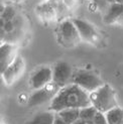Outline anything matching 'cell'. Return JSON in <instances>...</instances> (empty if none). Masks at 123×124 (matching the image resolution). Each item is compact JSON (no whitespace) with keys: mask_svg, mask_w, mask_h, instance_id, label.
Returning <instances> with one entry per match:
<instances>
[{"mask_svg":"<svg viewBox=\"0 0 123 124\" xmlns=\"http://www.w3.org/2000/svg\"><path fill=\"white\" fill-rule=\"evenodd\" d=\"M92 106L90 94L76 84L62 88L50 103L48 111L59 113L66 109H83Z\"/></svg>","mask_w":123,"mask_h":124,"instance_id":"6da1fadb","label":"cell"},{"mask_svg":"<svg viewBox=\"0 0 123 124\" xmlns=\"http://www.w3.org/2000/svg\"><path fill=\"white\" fill-rule=\"evenodd\" d=\"M90 101L92 106L104 114L118 107L115 92L108 84H104L101 88L90 93Z\"/></svg>","mask_w":123,"mask_h":124,"instance_id":"7a4b0ae2","label":"cell"},{"mask_svg":"<svg viewBox=\"0 0 123 124\" xmlns=\"http://www.w3.org/2000/svg\"><path fill=\"white\" fill-rule=\"evenodd\" d=\"M57 38L58 42L64 47H74L78 46L82 40L74 22L68 18L62 20L59 24Z\"/></svg>","mask_w":123,"mask_h":124,"instance_id":"3957f363","label":"cell"},{"mask_svg":"<svg viewBox=\"0 0 123 124\" xmlns=\"http://www.w3.org/2000/svg\"><path fill=\"white\" fill-rule=\"evenodd\" d=\"M73 84L78 85L90 94V93L101 88L104 85V82L99 76L93 72L87 70H79L74 72Z\"/></svg>","mask_w":123,"mask_h":124,"instance_id":"277c9868","label":"cell"},{"mask_svg":"<svg viewBox=\"0 0 123 124\" xmlns=\"http://www.w3.org/2000/svg\"><path fill=\"white\" fill-rule=\"evenodd\" d=\"M60 90H61L60 87L57 86L54 82H52L46 87H44V88L35 90L28 99V105L30 107H35L44 105L48 102L51 103Z\"/></svg>","mask_w":123,"mask_h":124,"instance_id":"5b68a950","label":"cell"},{"mask_svg":"<svg viewBox=\"0 0 123 124\" xmlns=\"http://www.w3.org/2000/svg\"><path fill=\"white\" fill-rule=\"evenodd\" d=\"M73 68L67 62H59L53 68V82L61 89L73 84Z\"/></svg>","mask_w":123,"mask_h":124,"instance_id":"8992f818","label":"cell"},{"mask_svg":"<svg viewBox=\"0 0 123 124\" xmlns=\"http://www.w3.org/2000/svg\"><path fill=\"white\" fill-rule=\"evenodd\" d=\"M72 21L77 27L80 38H81L82 40L89 42V43H96L100 39V35L98 33L97 29L88 21L79 19V18L72 19Z\"/></svg>","mask_w":123,"mask_h":124,"instance_id":"52a82bcc","label":"cell"},{"mask_svg":"<svg viewBox=\"0 0 123 124\" xmlns=\"http://www.w3.org/2000/svg\"><path fill=\"white\" fill-rule=\"evenodd\" d=\"M53 82V69L50 67H40L36 69L29 80L30 87L35 91L46 87Z\"/></svg>","mask_w":123,"mask_h":124,"instance_id":"ba28073f","label":"cell"},{"mask_svg":"<svg viewBox=\"0 0 123 124\" xmlns=\"http://www.w3.org/2000/svg\"><path fill=\"white\" fill-rule=\"evenodd\" d=\"M25 68V63L20 55H17L15 61L6 69L1 75L6 85H12L21 77Z\"/></svg>","mask_w":123,"mask_h":124,"instance_id":"9c48e42d","label":"cell"},{"mask_svg":"<svg viewBox=\"0 0 123 124\" xmlns=\"http://www.w3.org/2000/svg\"><path fill=\"white\" fill-rule=\"evenodd\" d=\"M17 47L13 43L4 42L0 47V72L1 74L7 69V68L13 63L16 55Z\"/></svg>","mask_w":123,"mask_h":124,"instance_id":"30bf717a","label":"cell"},{"mask_svg":"<svg viewBox=\"0 0 123 124\" xmlns=\"http://www.w3.org/2000/svg\"><path fill=\"white\" fill-rule=\"evenodd\" d=\"M35 12L38 16L40 18V20L45 23H52L58 20V15L56 10L47 1L40 3L36 6Z\"/></svg>","mask_w":123,"mask_h":124,"instance_id":"8fae6325","label":"cell"},{"mask_svg":"<svg viewBox=\"0 0 123 124\" xmlns=\"http://www.w3.org/2000/svg\"><path fill=\"white\" fill-rule=\"evenodd\" d=\"M123 12V5L118 4V3H113L109 7L106 14L104 15V22L106 24H113L116 23L119 16Z\"/></svg>","mask_w":123,"mask_h":124,"instance_id":"7c38bea8","label":"cell"},{"mask_svg":"<svg viewBox=\"0 0 123 124\" xmlns=\"http://www.w3.org/2000/svg\"><path fill=\"white\" fill-rule=\"evenodd\" d=\"M54 116H56V113L52 112V111L40 112L25 124H54Z\"/></svg>","mask_w":123,"mask_h":124,"instance_id":"4fadbf2b","label":"cell"},{"mask_svg":"<svg viewBox=\"0 0 123 124\" xmlns=\"http://www.w3.org/2000/svg\"><path fill=\"white\" fill-rule=\"evenodd\" d=\"M80 110L81 109H66L57 114L67 124H74L80 119Z\"/></svg>","mask_w":123,"mask_h":124,"instance_id":"5bb4252c","label":"cell"},{"mask_svg":"<svg viewBox=\"0 0 123 124\" xmlns=\"http://www.w3.org/2000/svg\"><path fill=\"white\" fill-rule=\"evenodd\" d=\"M108 124H123V108L116 107L106 114Z\"/></svg>","mask_w":123,"mask_h":124,"instance_id":"9a60e30c","label":"cell"},{"mask_svg":"<svg viewBox=\"0 0 123 124\" xmlns=\"http://www.w3.org/2000/svg\"><path fill=\"white\" fill-rule=\"evenodd\" d=\"M47 2L54 8V10H56L57 15H58V20L59 19L65 20L66 14L68 12V9H69L65 3V0H47Z\"/></svg>","mask_w":123,"mask_h":124,"instance_id":"2e32d148","label":"cell"},{"mask_svg":"<svg viewBox=\"0 0 123 124\" xmlns=\"http://www.w3.org/2000/svg\"><path fill=\"white\" fill-rule=\"evenodd\" d=\"M98 112V110L94 106H89L80 110V119L84 121H94V118Z\"/></svg>","mask_w":123,"mask_h":124,"instance_id":"e0dca14e","label":"cell"},{"mask_svg":"<svg viewBox=\"0 0 123 124\" xmlns=\"http://www.w3.org/2000/svg\"><path fill=\"white\" fill-rule=\"evenodd\" d=\"M93 2L97 5V7L99 8L102 13L105 15L111 4L115 3V0H93Z\"/></svg>","mask_w":123,"mask_h":124,"instance_id":"ac0fdd59","label":"cell"},{"mask_svg":"<svg viewBox=\"0 0 123 124\" xmlns=\"http://www.w3.org/2000/svg\"><path fill=\"white\" fill-rule=\"evenodd\" d=\"M15 16V10L11 7V6H6L1 12V19L4 22L12 21V19Z\"/></svg>","mask_w":123,"mask_h":124,"instance_id":"d6986e66","label":"cell"},{"mask_svg":"<svg viewBox=\"0 0 123 124\" xmlns=\"http://www.w3.org/2000/svg\"><path fill=\"white\" fill-rule=\"evenodd\" d=\"M94 122H95V124H108L106 115L102 112H99V111H98L96 116H95Z\"/></svg>","mask_w":123,"mask_h":124,"instance_id":"ffe728a7","label":"cell"},{"mask_svg":"<svg viewBox=\"0 0 123 124\" xmlns=\"http://www.w3.org/2000/svg\"><path fill=\"white\" fill-rule=\"evenodd\" d=\"M14 29V24L12 21H8V22H4V25H3V30L5 32H11L12 30Z\"/></svg>","mask_w":123,"mask_h":124,"instance_id":"44dd1931","label":"cell"},{"mask_svg":"<svg viewBox=\"0 0 123 124\" xmlns=\"http://www.w3.org/2000/svg\"><path fill=\"white\" fill-rule=\"evenodd\" d=\"M54 124H67V123L56 113V116H54Z\"/></svg>","mask_w":123,"mask_h":124,"instance_id":"7402d4cb","label":"cell"},{"mask_svg":"<svg viewBox=\"0 0 123 124\" xmlns=\"http://www.w3.org/2000/svg\"><path fill=\"white\" fill-rule=\"evenodd\" d=\"M75 1H76V0H65V3L68 6V8H70V7H72V6H73V4L75 3Z\"/></svg>","mask_w":123,"mask_h":124,"instance_id":"603a6c76","label":"cell"},{"mask_svg":"<svg viewBox=\"0 0 123 124\" xmlns=\"http://www.w3.org/2000/svg\"><path fill=\"white\" fill-rule=\"evenodd\" d=\"M116 24H118V25H122L123 26V12L121 13V15L119 16V18L116 21Z\"/></svg>","mask_w":123,"mask_h":124,"instance_id":"cb8c5ba5","label":"cell"},{"mask_svg":"<svg viewBox=\"0 0 123 124\" xmlns=\"http://www.w3.org/2000/svg\"><path fill=\"white\" fill-rule=\"evenodd\" d=\"M74 124H86V121H84V120H82V119H79L77 122H75Z\"/></svg>","mask_w":123,"mask_h":124,"instance_id":"d4e9b609","label":"cell"},{"mask_svg":"<svg viewBox=\"0 0 123 124\" xmlns=\"http://www.w3.org/2000/svg\"><path fill=\"white\" fill-rule=\"evenodd\" d=\"M115 2H116V3H118V4L123 5V0H115Z\"/></svg>","mask_w":123,"mask_h":124,"instance_id":"484cf974","label":"cell"},{"mask_svg":"<svg viewBox=\"0 0 123 124\" xmlns=\"http://www.w3.org/2000/svg\"><path fill=\"white\" fill-rule=\"evenodd\" d=\"M86 124H95V122L94 121H87V122H86Z\"/></svg>","mask_w":123,"mask_h":124,"instance_id":"4316f807","label":"cell"}]
</instances>
